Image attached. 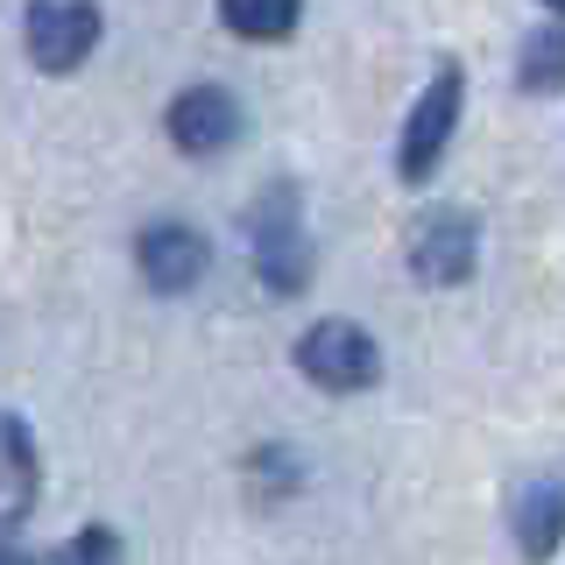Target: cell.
<instances>
[{"mask_svg": "<svg viewBox=\"0 0 565 565\" xmlns=\"http://www.w3.org/2000/svg\"><path fill=\"white\" fill-rule=\"evenodd\" d=\"M247 255L269 297H297L311 282V234H305V199L297 184H269L247 212Z\"/></svg>", "mask_w": 565, "mask_h": 565, "instance_id": "cell-1", "label": "cell"}, {"mask_svg": "<svg viewBox=\"0 0 565 565\" xmlns=\"http://www.w3.org/2000/svg\"><path fill=\"white\" fill-rule=\"evenodd\" d=\"M297 375L311 388H326V396H361V388L382 382V347L367 326H353V318H318L305 326V340H297Z\"/></svg>", "mask_w": 565, "mask_h": 565, "instance_id": "cell-2", "label": "cell"}, {"mask_svg": "<svg viewBox=\"0 0 565 565\" xmlns=\"http://www.w3.org/2000/svg\"><path fill=\"white\" fill-rule=\"evenodd\" d=\"M459 106H467V71L459 64H438L431 85L417 93V106L403 114V135H396V177L403 184H424L452 149V128H459Z\"/></svg>", "mask_w": 565, "mask_h": 565, "instance_id": "cell-3", "label": "cell"}, {"mask_svg": "<svg viewBox=\"0 0 565 565\" xmlns=\"http://www.w3.org/2000/svg\"><path fill=\"white\" fill-rule=\"evenodd\" d=\"M22 43L43 78H71L99 50V0H29Z\"/></svg>", "mask_w": 565, "mask_h": 565, "instance_id": "cell-4", "label": "cell"}, {"mask_svg": "<svg viewBox=\"0 0 565 565\" xmlns=\"http://www.w3.org/2000/svg\"><path fill=\"white\" fill-rule=\"evenodd\" d=\"M473 262H481V220L459 205H438L424 212L411 226V269L417 282H431V290H452V282L473 276Z\"/></svg>", "mask_w": 565, "mask_h": 565, "instance_id": "cell-5", "label": "cell"}, {"mask_svg": "<svg viewBox=\"0 0 565 565\" xmlns=\"http://www.w3.org/2000/svg\"><path fill=\"white\" fill-rule=\"evenodd\" d=\"M135 269L156 297H184V290H199L205 269H212V241L184 220H156V226L135 234Z\"/></svg>", "mask_w": 565, "mask_h": 565, "instance_id": "cell-6", "label": "cell"}, {"mask_svg": "<svg viewBox=\"0 0 565 565\" xmlns=\"http://www.w3.org/2000/svg\"><path fill=\"white\" fill-rule=\"evenodd\" d=\"M163 135L184 156H220V149L241 141V99L226 93V85H184V93L163 106Z\"/></svg>", "mask_w": 565, "mask_h": 565, "instance_id": "cell-7", "label": "cell"}, {"mask_svg": "<svg viewBox=\"0 0 565 565\" xmlns=\"http://www.w3.org/2000/svg\"><path fill=\"white\" fill-rule=\"evenodd\" d=\"M509 530H516V552L530 565H544V558L558 552V537H565V481H558V473H537V481L516 488Z\"/></svg>", "mask_w": 565, "mask_h": 565, "instance_id": "cell-8", "label": "cell"}, {"mask_svg": "<svg viewBox=\"0 0 565 565\" xmlns=\"http://www.w3.org/2000/svg\"><path fill=\"white\" fill-rule=\"evenodd\" d=\"M35 502V438L14 411H0V530H14Z\"/></svg>", "mask_w": 565, "mask_h": 565, "instance_id": "cell-9", "label": "cell"}, {"mask_svg": "<svg viewBox=\"0 0 565 565\" xmlns=\"http://www.w3.org/2000/svg\"><path fill=\"white\" fill-rule=\"evenodd\" d=\"M516 85H523V93H565V14H552L544 29L523 35V50H516Z\"/></svg>", "mask_w": 565, "mask_h": 565, "instance_id": "cell-10", "label": "cell"}, {"mask_svg": "<svg viewBox=\"0 0 565 565\" xmlns=\"http://www.w3.org/2000/svg\"><path fill=\"white\" fill-rule=\"evenodd\" d=\"M220 22L247 43H282L305 22V0H220Z\"/></svg>", "mask_w": 565, "mask_h": 565, "instance_id": "cell-11", "label": "cell"}, {"mask_svg": "<svg viewBox=\"0 0 565 565\" xmlns=\"http://www.w3.org/2000/svg\"><path fill=\"white\" fill-rule=\"evenodd\" d=\"M50 565H120V537H114L106 523H85V530H78V537H71Z\"/></svg>", "mask_w": 565, "mask_h": 565, "instance_id": "cell-12", "label": "cell"}, {"mask_svg": "<svg viewBox=\"0 0 565 565\" xmlns=\"http://www.w3.org/2000/svg\"><path fill=\"white\" fill-rule=\"evenodd\" d=\"M0 565H35V552H29V544H14L8 530H0Z\"/></svg>", "mask_w": 565, "mask_h": 565, "instance_id": "cell-13", "label": "cell"}, {"mask_svg": "<svg viewBox=\"0 0 565 565\" xmlns=\"http://www.w3.org/2000/svg\"><path fill=\"white\" fill-rule=\"evenodd\" d=\"M544 8H552V14H565V0H544Z\"/></svg>", "mask_w": 565, "mask_h": 565, "instance_id": "cell-14", "label": "cell"}]
</instances>
